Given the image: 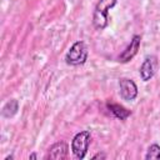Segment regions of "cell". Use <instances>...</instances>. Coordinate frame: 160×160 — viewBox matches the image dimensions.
<instances>
[{"mask_svg": "<svg viewBox=\"0 0 160 160\" xmlns=\"http://www.w3.org/2000/svg\"><path fill=\"white\" fill-rule=\"evenodd\" d=\"M118 0H99L94 12H92V24L98 30H104L108 26L109 19L108 12L116 5Z\"/></svg>", "mask_w": 160, "mask_h": 160, "instance_id": "obj_1", "label": "cell"}, {"mask_svg": "<svg viewBox=\"0 0 160 160\" xmlns=\"http://www.w3.org/2000/svg\"><path fill=\"white\" fill-rule=\"evenodd\" d=\"M88 59V49L84 41L79 40L72 44V46L69 49V51L65 55V61L68 65L78 66L82 65Z\"/></svg>", "mask_w": 160, "mask_h": 160, "instance_id": "obj_2", "label": "cell"}, {"mask_svg": "<svg viewBox=\"0 0 160 160\" xmlns=\"http://www.w3.org/2000/svg\"><path fill=\"white\" fill-rule=\"evenodd\" d=\"M90 140H91V135H90V131H88V130H82L74 136V139L71 141V150H72V154L75 155V158H78L80 160L85 158L88 149H89Z\"/></svg>", "mask_w": 160, "mask_h": 160, "instance_id": "obj_3", "label": "cell"}, {"mask_svg": "<svg viewBox=\"0 0 160 160\" xmlns=\"http://www.w3.org/2000/svg\"><path fill=\"white\" fill-rule=\"evenodd\" d=\"M158 65H159V61H158V58L154 56V55H150V56H146L145 60L142 61L141 66H140V76L142 79V81H149L156 72V69H158Z\"/></svg>", "mask_w": 160, "mask_h": 160, "instance_id": "obj_4", "label": "cell"}, {"mask_svg": "<svg viewBox=\"0 0 160 160\" xmlns=\"http://www.w3.org/2000/svg\"><path fill=\"white\" fill-rule=\"evenodd\" d=\"M119 88H120V96L126 101L135 100V98L138 96V86L131 79H126V78L120 79Z\"/></svg>", "mask_w": 160, "mask_h": 160, "instance_id": "obj_5", "label": "cell"}, {"mask_svg": "<svg viewBox=\"0 0 160 160\" xmlns=\"http://www.w3.org/2000/svg\"><path fill=\"white\" fill-rule=\"evenodd\" d=\"M141 44V36L140 35H134L132 39L130 40V44L125 48V50L119 55V61L120 62H129L139 51Z\"/></svg>", "mask_w": 160, "mask_h": 160, "instance_id": "obj_6", "label": "cell"}, {"mask_svg": "<svg viewBox=\"0 0 160 160\" xmlns=\"http://www.w3.org/2000/svg\"><path fill=\"white\" fill-rule=\"evenodd\" d=\"M68 144L64 142V141H59V142H55L50 149H49V154H48V159H51V160H62L68 156Z\"/></svg>", "mask_w": 160, "mask_h": 160, "instance_id": "obj_7", "label": "cell"}, {"mask_svg": "<svg viewBox=\"0 0 160 160\" xmlns=\"http://www.w3.org/2000/svg\"><path fill=\"white\" fill-rule=\"evenodd\" d=\"M106 108L109 109V111H110L115 118H118V119H120V120H125V119H128V118L131 115V111H130V110L125 109L124 106H121V105H119V104H108Z\"/></svg>", "mask_w": 160, "mask_h": 160, "instance_id": "obj_8", "label": "cell"}, {"mask_svg": "<svg viewBox=\"0 0 160 160\" xmlns=\"http://www.w3.org/2000/svg\"><path fill=\"white\" fill-rule=\"evenodd\" d=\"M19 110V102L18 100L15 99H11L9 100L4 106H2V110H1V114L4 118H12Z\"/></svg>", "mask_w": 160, "mask_h": 160, "instance_id": "obj_9", "label": "cell"}, {"mask_svg": "<svg viewBox=\"0 0 160 160\" xmlns=\"http://www.w3.org/2000/svg\"><path fill=\"white\" fill-rule=\"evenodd\" d=\"M145 159L146 160H158L160 159V146L158 144H152L149 146L148 149V152L145 155Z\"/></svg>", "mask_w": 160, "mask_h": 160, "instance_id": "obj_10", "label": "cell"}, {"mask_svg": "<svg viewBox=\"0 0 160 160\" xmlns=\"http://www.w3.org/2000/svg\"><path fill=\"white\" fill-rule=\"evenodd\" d=\"M99 158H101V159H105V155H104V154H96V155H95L92 159H99Z\"/></svg>", "mask_w": 160, "mask_h": 160, "instance_id": "obj_11", "label": "cell"}, {"mask_svg": "<svg viewBox=\"0 0 160 160\" xmlns=\"http://www.w3.org/2000/svg\"><path fill=\"white\" fill-rule=\"evenodd\" d=\"M38 158V155L35 154V152H32V154H30V156H29V159H36Z\"/></svg>", "mask_w": 160, "mask_h": 160, "instance_id": "obj_12", "label": "cell"}, {"mask_svg": "<svg viewBox=\"0 0 160 160\" xmlns=\"http://www.w3.org/2000/svg\"><path fill=\"white\" fill-rule=\"evenodd\" d=\"M11 159H12V155H10V156H6V158H5V160H11Z\"/></svg>", "mask_w": 160, "mask_h": 160, "instance_id": "obj_13", "label": "cell"}]
</instances>
